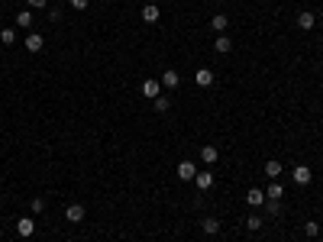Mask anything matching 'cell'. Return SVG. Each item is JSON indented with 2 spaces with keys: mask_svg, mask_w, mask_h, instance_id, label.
Instances as JSON below:
<instances>
[{
  "mask_svg": "<svg viewBox=\"0 0 323 242\" xmlns=\"http://www.w3.org/2000/svg\"><path fill=\"white\" fill-rule=\"evenodd\" d=\"M311 178H314V171L307 168V165H294V168H291V181L301 184V188H304V184H311Z\"/></svg>",
  "mask_w": 323,
  "mask_h": 242,
  "instance_id": "1",
  "label": "cell"
},
{
  "mask_svg": "<svg viewBox=\"0 0 323 242\" xmlns=\"http://www.w3.org/2000/svg\"><path fill=\"white\" fill-rule=\"evenodd\" d=\"M23 45H26V52H32V55H36V52H42V48H45V39L39 36V32H29Z\"/></svg>",
  "mask_w": 323,
  "mask_h": 242,
  "instance_id": "2",
  "label": "cell"
},
{
  "mask_svg": "<svg viewBox=\"0 0 323 242\" xmlns=\"http://www.w3.org/2000/svg\"><path fill=\"white\" fill-rule=\"evenodd\" d=\"M246 204H249L252 210H259V207H265V191H262V188H252L249 194H246Z\"/></svg>",
  "mask_w": 323,
  "mask_h": 242,
  "instance_id": "3",
  "label": "cell"
},
{
  "mask_svg": "<svg viewBox=\"0 0 323 242\" xmlns=\"http://www.w3.org/2000/svg\"><path fill=\"white\" fill-rule=\"evenodd\" d=\"M162 19V10L155 3H149V6H142V23H149V26H155Z\"/></svg>",
  "mask_w": 323,
  "mask_h": 242,
  "instance_id": "4",
  "label": "cell"
},
{
  "mask_svg": "<svg viewBox=\"0 0 323 242\" xmlns=\"http://www.w3.org/2000/svg\"><path fill=\"white\" fill-rule=\"evenodd\" d=\"M194 175H197L194 162H178V178H181V181H194Z\"/></svg>",
  "mask_w": 323,
  "mask_h": 242,
  "instance_id": "5",
  "label": "cell"
},
{
  "mask_svg": "<svg viewBox=\"0 0 323 242\" xmlns=\"http://www.w3.org/2000/svg\"><path fill=\"white\" fill-rule=\"evenodd\" d=\"M178 84H181V74H178V71H171V68H168V71H162V87L175 91Z\"/></svg>",
  "mask_w": 323,
  "mask_h": 242,
  "instance_id": "6",
  "label": "cell"
},
{
  "mask_svg": "<svg viewBox=\"0 0 323 242\" xmlns=\"http://www.w3.org/2000/svg\"><path fill=\"white\" fill-rule=\"evenodd\" d=\"M142 94H146V97H152V100H155V97L162 94V81H155V78L142 81Z\"/></svg>",
  "mask_w": 323,
  "mask_h": 242,
  "instance_id": "7",
  "label": "cell"
},
{
  "mask_svg": "<svg viewBox=\"0 0 323 242\" xmlns=\"http://www.w3.org/2000/svg\"><path fill=\"white\" fill-rule=\"evenodd\" d=\"M194 184L201 191H210V188H214V175H210V171H197V175H194Z\"/></svg>",
  "mask_w": 323,
  "mask_h": 242,
  "instance_id": "8",
  "label": "cell"
},
{
  "mask_svg": "<svg viewBox=\"0 0 323 242\" xmlns=\"http://www.w3.org/2000/svg\"><path fill=\"white\" fill-rule=\"evenodd\" d=\"M298 26L301 29H314V26H317V16H314L311 10H301L298 13Z\"/></svg>",
  "mask_w": 323,
  "mask_h": 242,
  "instance_id": "9",
  "label": "cell"
},
{
  "mask_svg": "<svg viewBox=\"0 0 323 242\" xmlns=\"http://www.w3.org/2000/svg\"><path fill=\"white\" fill-rule=\"evenodd\" d=\"M201 230L207 233V236H217V233H220V220L217 217H204L201 220Z\"/></svg>",
  "mask_w": 323,
  "mask_h": 242,
  "instance_id": "10",
  "label": "cell"
},
{
  "mask_svg": "<svg viewBox=\"0 0 323 242\" xmlns=\"http://www.w3.org/2000/svg\"><path fill=\"white\" fill-rule=\"evenodd\" d=\"M194 81H197L201 87H210V84H214V71H210V68H197Z\"/></svg>",
  "mask_w": 323,
  "mask_h": 242,
  "instance_id": "11",
  "label": "cell"
},
{
  "mask_svg": "<svg viewBox=\"0 0 323 242\" xmlns=\"http://www.w3.org/2000/svg\"><path fill=\"white\" fill-rule=\"evenodd\" d=\"M214 48H217L220 55H226V52H230V48H233V39L226 36V32H220V36L214 39Z\"/></svg>",
  "mask_w": 323,
  "mask_h": 242,
  "instance_id": "12",
  "label": "cell"
},
{
  "mask_svg": "<svg viewBox=\"0 0 323 242\" xmlns=\"http://www.w3.org/2000/svg\"><path fill=\"white\" fill-rule=\"evenodd\" d=\"M65 217L71 220V223H81V220H84V204H71L65 210Z\"/></svg>",
  "mask_w": 323,
  "mask_h": 242,
  "instance_id": "13",
  "label": "cell"
},
{
  "mask_svg": "<svg viewBox=\"0 0 323 242\" xmlns=\"http://www.w3.org/2000/svg\"><path fill=\"white\" fill-rule=\"evenodd\" d=\"M16 233L19 236H32V233H36V223H32V217H23L16 223Z\"/></svg>",
  "mask_w": 323,
  "mask_h": 242,
  "instance_id": "14",
  "label": "cell"
},
{
  "mask_svg": "<svg viewBox=\"0 0 323 242\" xmlns=\"http://www.w3.org/2000/svg\"><path fill=\"white\" fill-rule=\"evenodd\" d=\"M278 175H281V162H278V158H269V162H265V178L278 181Z\"/></svg>",
  "mask_w": 323,
  "mask_h": 242,
  "instance_id": "15",
  "label": "cell"
},
{
  "mask_svg": "<svg viewBox=\"0 0 323 242\" xmlns=\"http://www.w3.org/2000/svg\"><path fill=\"white\" fill-rule=\"evenodd\" d=\"M226 26H230V19H226L223 13H214V19H210V29L220 36V32H226Z\"/></svg>",
  "mask_w": 323,
  "mask_h": 242,
  "instance_id": "16",
  "label": "cell"
},
{
  "mask_svg": "<svg viewBox=\"0 0 323 242\" xmlns=\"http://www.w3.org/2000/svg\"><path fill=\"white\" fill-rule=\"evenodd\" d=\"M281 197H285V188H281L278 181H272L269 188H265V200H281Z\"/></svg>",
  "mask_w": 323,
  "mask_h": 242,
  "instance_id": "17",
  "label": "cell"
},
{
  "mask_svg": "<svg viewBox=\"0 0 323 242\" xmlns=\"http://www.w3.org/2000/svg\"><path fill=\"white\" fill-rule=\"evenodd\" d=\"M217 158H220V152L214 149V145H204V149H201V162L204 165H214Z\"/></svg>",
  "mask_w": 323,
  "mask_h": 242,
  "instance_id": "18",
  "label": "cell"
},
{
  "mask_svg": "<svg viewBox=\"0 0 323 242\" xmlns=\"http://www.w3.org/2000/svg\"><path fill=\"white\" fill-rule=\"evenodd\" d=\"M16 26H19V29H29V26H32V10L16 13Z\"/></svg>",
  "mask_w": 323,
  "mask_h": 242,
  "instance_id": "19",
  "label": "cell"
},
{
  "mask_svg": "<svg viewBox=\"0 0 323 242\" xmlns=\"http://www.w3.org/2000/svg\"><path fill=\"white\" fill-rule=\"evenodd\" d=\"M0 42H3V45H13V42H16V29L3 26V29H0Z\"/></svg>",
  "mask_w": 323,
  "mask_h": 242,
  "instance_id": "20",
  "label": "cell"
},
{
  "mask_svg": "<svg viewBox=\"0 0 323 242\" xmlns=\"http://www.w3.org/2000/svg\"><path fill=\"white\" fill-rule=\"evenodd\" d=\"M262 226H265V220L259 217V213H252V217L246 220V230H252V233H259V230H262Z\"/></svg>",
  "mask_w": 323,
  "mask_h": 242,
  "instance_id": "21",
  "label": "cell"
},
{
  "mask_svg": "<svg viewBox=\"0 0 323 242\" xmlns=\"http://www.w3.org/2000/svg\"><path fill=\"white\" fill-rule=\"evenodd\" d=\"M304 233H307V239H317V236H320L317 220H307V223H304Z\"/></svg>",
  "mask_w": 323,
  "mask_h": 242,
  "instance_id": "22",
  "label": "cell"
},
{
  "mask_svg": "<svg viewBox=\"0 0 323 242\" xmlns=\"http://www.w3.org/2000/svg\"><path fill=\"white\" fill-rule=\"evenodd\" d=\"M152 107L159 110V113H165V110L171 107V100H168V97H162V94H159V97H155V100H152Z\"/></svg>",
  "mask_w": 323,
  "mask_h": 242,
  "instance_id": "23",
  "label": "cell"
},
{
  "mask_svg": "<svg viewBox=\"0 0 323 242\" xmlns=\"http://www.w3.org/2000/svg\"><path fill=\"white\" fill-rule=\"evenodd\" d=\"M265 210H269L272 217H278L281 213V200H265Z\"/></svg>",
  "mask_w": 323,
  "mask_h": 242,
  "instance_id": "24",
  "label": "cell"
},
{
  "mask_svg": "<svg viewBox=\"0 0 323 242\" xmlns=\"http://www.w3.org/2000/svg\"><path fill=\"white\" fill-rule=\"evenodd\" d=\"M29 10H49V0H26Z\"/></svg>",
  "mask_w": 323,
  "mask_h": 242,
  "instance_id": "25",
  "label": "cell"
},
{
  "mask_svg": "<svg viewBox=\"0 0 323 242\" xmlns=\"http://www.w3.org/2000/svg\"><path fill=\"white\" fill-rule=\"evenodd\" d=\"M42 210H45V200L36 197V200H32V213H42Z\"/></svg>",
  "mask_w": 323,
  "mask_h": 242,
  "instance_id": "26",
  "label": "cell"
},
{
  "mask_svg": "<svg viewBox=\"0 0 323 242\" xmlns=\"http://www.w3.org/2000/svg\"><path fill=\"white\" fill-rule=\"evenodd\" d=\"M45 13H49V19H52V23H58V19H61V13L55 10V6H49V10H45Z\"/></svg>",
  "mask_w": 323,
  "mask_h": 242,
  "instance_id": "27",
  "label": "cell"
},
{
  "mask_svg": "<svg viewBox=\"0 0 323 242\" xmlns=\"http://www.w3.org/2000/svg\"><path fill=\"white\" fill-rule=\"evenodd\" d=\"M87 3H91V0H71L74 10H87Z\"/></svg>",
  "mask_w": 323,
  "mask_h": 242,
  "instance_id": "28",
  "label": "cell"
},
{
  "mask_svg": "<svg viewBox=\"0 0 323 242\" xmlns=\"http://www.w3.org/2000/svg\"><path fill=\"white\" fill-rule=\"evenodd\" d=\"M320 19H323V10H320Z\"/></svg>",
  "mask_w": 323,
  "mask_h": 242,
  "instance_id": "29",
  "label": "cell"
},
{
  "mask_svg": "<svg viewBox=\"0 0 323 242\" xmlns=\"http://www.w3.org/2000/svg\"><path fill=\"white\" fill-rule=\"evenodd\" d=\"M311 242H320V239H311Z\"/></svg>",
  "mask_w": 323,
  "mask_h": 242,
  "instance_id": "30",
  "label": "cell"
}]
</instances>
